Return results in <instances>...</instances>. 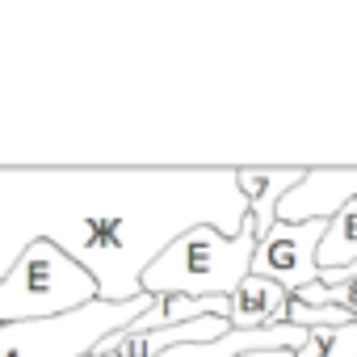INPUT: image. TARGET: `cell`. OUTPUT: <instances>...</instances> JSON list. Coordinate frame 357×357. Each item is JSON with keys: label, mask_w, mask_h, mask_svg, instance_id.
<instances>
[{"label": "cell", "mask_w": 357, "mask_h": 357, "mask_svg": "<svg viewBox=\"0 0 357 357\" xmlns=\"http://www.w3.org/2000/svg\"><path fill=\"white\" fill-rule=\"evenodd\" d=\"M244 219L236 168H0V282L30 244H55L101 303H130L185 231L240 236Z\"/></svg>", "instance_id": "6da1fadb"}, {"label": "cell", "mask_w": 357, "mask_h": 357, "mask_svg": "<svg viewBox=\"0 0 357 357\" xmlns=\"http://www.w3.org/2000/svg\"><path fill=\"white\" fill-rule=\"evenodd\" d=\"M252 257H257L252 219H244L240 236H223L215 227H194L151 261V269L143 273V294H151V298H172V294L231 298L244 286V278L252 273Z\"/></svg>", "instance_id": "7a4b0ae2"}, {"label": "cell", "mask_w": 357, "mask_h": 357, "mask_svg": "<svg viewBox=\"0 0 357 357\" xmlns=\"http://www.w3.org/2000/svg\"><path fill=\"white\" fill-rule=\"evenodd\" d=\"M97 282L55 244H30L0 282V324H26L97 303Z\"/></svg>", "instance_id": "3957f363"}, {"label": "cell", "mask_w": 357, "mask_h": 357, "mask_svg": "<svg viewBox=\"0 0 357 357\" xmlns=\"http://www.w3.org/2000/svg\"><path fill=\"white\" fill-rule=\"evenodd\" d=\"M155 298L139 294L130 303H89L68 315L0 324V357H89L105 336L130 328Z\"/></svg>", "instance_id": "277c9868"}, {"label": "cell", "mask_w": 357, "mask_h": 357, "mask_svg": "<svg viewBox=\"0 0 357 357\" xmlns=\"http://www.w3.org/2000/svg\"><path fill=\"white\" fill-rule=\"evenodd\" d=\"M328 231V219L307 223H273L265 240H257L252 273L278 282L290 298L319 282V240Z\"/></svg>", "instance_id": "5b68a950"}, {"label": "cell", "mask_w": 357, "mask_h": 357, "mask_svg": "<svg viewBox=\"0 0 357 357\" xmlns=\"http://www.w3.org/2000/svg\"><path fill=\"white\" fill-rule=\"evenodd\" d=\"M344 202H357V168H307L303 185L282 198L278 223L332 219Z\"/></svg>", "instance_id": "8992f818"}, {"label": "cell", "mask_w": 357, "mask_h": 357, "mask_svg": "<svg viewBox=\"0 0 357 357\" xmlns=\"http://www.w3.org/2000/svg\"><path fill=\"white\" fill-rule=\"evenodd\" d=\"M240 172V190L248 198V219L257 227V240H265L278 223V206L290 190L303 185V168H236Z\"/></svg>", "instance_id": "52a82bcc"}, {"label": "cell", "mask_w": 357, "mask_h": 357, "mask_svg": "<svg viewBox=\"0 0 357 357\" xmlns=\"http://www.w3.org/2000/svg\"><path fill=\"white\" fill-rule=\"evenodd\" d=\"M307 340V328H294V324H278V328H265V332H231L223 340H198V344H176L168 349L164 357H248V353H298Z\"/></svg>", "instance_id": "ba28073f"}, {"label": "cell", "mask_w": 357, "mask_h": 357, "mask_svg": "<svg viewBox=\"0 0 357 357\" xmlns=\"http://www.w3.org/2000/svg\"><path fill=\"white\" fill-rule=\"evenodd\" d=\"M286 311H290V294H286L278 282L248 273L244 286L231 294V311H227V319H231L236 332H265V328L286 324Z\"/></svg>", "instance_id": "9c48e42d"}, {"label": "cell", "mask_w": 357, "mask_h": 357, "mask_svg": "<svg viewBox=\"0 0 357 357\" xmlns=\"http://www.w3.org/2000/svg\"><path fill=\"white\" fill-rule=\"evenodd\" d=\"M357 261V202H344L319 240V273L324 269H344Z\"/></svg>", "instance_id": "30bf717a"}, {"label": "cell", "mask_w": 357, "mask_h": 357, "mask_svg": "<svg viewBox=\"0 0 357 357\" xmlns=\"http://www.w3.org/2000/svg\"><path fill=\"white\" fill-rule=\"evenodd\" d=\"M294 357H357V319L340 328H311Z\"/></svg>", "instance_id": "8fae6325"}, {"label": "cell", "mask_w": 357, "mask_h": 357, "mask_svg": "<svg viewBox=\"0 0 357 357\" xmlns=\"http://www.w3.org/2000/svg\"><path fill=\"white\" fill-rule=\"evenodd\" d=\"M248 357H294L290 349H282V353H248Z\"/></svg>", "instance_id": "7c38bea8"}, {"label": "cell", "mask_w": 357, "mask_h": 357, "mask_svg": "<svg viewBox=\"0 0 357 357\" xmlns=\"http://www.w3.org/2000/svg\"><path fill=\"white\" fill-rule=\"evenodd\" d=\"M89 357H93V353H89Z\"/></svg>", "instance_id": "4fadbf2b"}]
</instances>
